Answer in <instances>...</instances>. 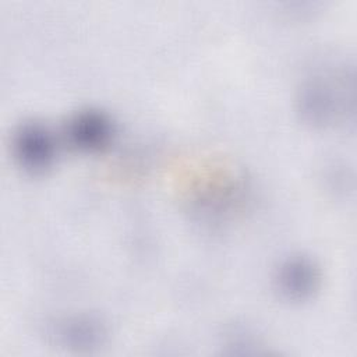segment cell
I'll use <instances>...</instances> for the list:
<instances>
[{
    "mask_svg": "<svg viewBox=\"0 0 357 357\" xmlns=\"http://www.w3.org/2000/svg\"><path fill=\"white\" fill-rule=\"evenodd\" d=\"M15 149L21 163L29 169L40 170L50 165L54 153L53 138L49 131L36 123L25 124L15 138Z\"/></svg>",
    "mask_w": 357,
    "mask_h": 357,
    "instance_id": "obj_1",
    "label": "cell"
},
{
    "mask_svg": "<svg viewBox=\"0 0 357 357\" xmlns=\"http://www.w3.org/2000/svg\"><path fill=\"white\" fill-rule=\"evenodd\" d=\"M318 271L307 258H293L280 266L278 284L280 291L289 298H304L315 287Z\"/></svg>",
    "mask_w": 357,
    "mask_h": 357,
    "instance_id": "obj_2",
    "label": "cell"
},
{
    "mask_svg": "<svg viewBox=\"0 0 357 357\" xmlns=\"http://www.w3.org/2000/svg\"><path fill=\"white\" fill-rule=\"evenodd\" d=\"M112 134L110 121L98 112H84L77 114L68 124V135L71 141L85 149H96L103 146Z\"/></svg>",
    "mask_w": 357,
    "mask_h": 357,
    "instance_id": "obj_3",
    "label": "cell"
},
{
    "mask_svg": "<svg viewBox=\"0 0 357 357\" xmlns=\"http://www.w3.org/2000/svg\"><path fill=\"white\" fill-rule=\"evenodd\" d=\"M100 331L88 322H74L61 328V337L74 346H89L99 339Z\"/></svg>",
    "mask_w": 357,
    "mask_h": 357,
    "instance_id": "obj_4",
    "label": "cell"
}]
</instances>
